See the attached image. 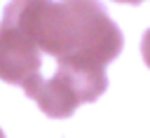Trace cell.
<instances>
[{"mask_svg": "<svg viewBox=\"0 0 150 138\" xmlns=\"http://www.w3.org/2000/svg\"><path fill=\"white\" fill-rule=\"evenodd\" d=\"M0 138H5V133H2V129H0Z\"/></svg>", "mask_w": 150, "mask_h": 138, "instance_id": "6", "label": "cell"}, {"mask_svg": "<svg viewBox=\"0 0 150 138\" xmlns=\"http://www.w3.org/2000/svg\"><path fill=\"white\" fill-rule=\"evenodd\" d=\"M40 49L26 23L19 0L5 7L0 21V80L9 84H23L40 73Z\"/></svg>", "mask_w": 150, "mask_h": 138, "instance_id": "3", "label": "cell"}, {"mask_svg": "<svg viewBox=\"0 0 150 138\" xmlns=\"http://www.w3.org/2000/svg\"><path fill=\"white\" fill-rule=\"evenodd\" d=\"M115 2H124V5H138V2H143V0H115Z\"/></svg>", "mask_w": 150, "mask_h": 138, "instance_id": "5", "label": "cell"}, {"mask_svg": "<svg viewBox=\"0 0 150 138\" xmlns=\"http://www.w3.org/2000/svg\"><path fill=\"white\" fill-rule=\"evenodd\" d=\"M40 51L59 63L105 68L122 51V33L98 0H23Z\"/></svg>", "mask_w": 150, "mask_h": 138, "instance_id": "1", "label": "cell"}, {"mask_svg": "<svg viewBox=\"0 0 150 138\" xmlns=\"http://www.w3.org/2000/svg\"><path fill=\"white\" fill-rule=\"evenodd\" d=\"M21 87L26 96L33 98L47 117L63 119L70 117L82 103L96 101L108 89V77H105V68L59 63L54 77L45 80L38 73L30 80H26Z\"/></svg>", "mask_w": 150, "mask_h": 138, "instance_id": "2", "label": "cell"}, {"mask_svg": "<svg viewBox=\"0 0 150 138\" xmlns=\"http://www.w3.org/2000/svg\"><path fill=\"white\" fill-rule=\"evenodd\" d=\"M141 54H143V61H145V65L150 68V30L143 35V42H141Z\"/></svg>", "mask_w": 150, "mask_h": 138, "instance_id": "4", "label": "cell"}]
</instances>
